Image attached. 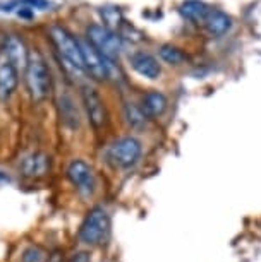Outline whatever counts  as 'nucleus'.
<instances>
[{
    "mask_svg": "<svg viewBox=\"0 0 261 262\" xmlns=\"http://www.w3.org/2000/svg\"><path fill=\"white\" fill-rule=\"evenodd\" d=\"M71 262H90V255L86 252H77V254L72 255Z\"/></svg>",
    "mask_w": 261,
    "mask_h": 262,
    "instance_id": "4be33fe9",
    "label": "nucleus"
},
{
    "mask_svg": "<svg viewBox=\"0 0 261 262\" xmlns=\"http://www.w3.org/2000/svg\"><path fill=\"white\" fill-rule=\"evenodd\" d=\"M50 39L55 45L58 55L67 67H71L74 72H83L85 66H83V53L79 41L72 36L67 29L62 26H52L50 28Z\"/></svg>",
    "mask_w": 261,
    "mask_h": 262,
    "instance_id": "7ed1b4c3",
    "label": "nucleus"
},
{
    "mask_svg": "<svg viewBox=\"0 0 261 262\" xmlns=\"http://www.w3.org/2000/svg\"><path fill=\"white\" fill-rule=\"evenodd\" d=\"M85 71L96 81H105L110 74V60H105L90 41H79Z\"/></svg>",
    "mask_w": 261,
    "mask_h": 262,
    "instance_id": "0eeeda50",
    "label": "nucleus"
},
{
    "mask_svg": "<svg viewBox=\"0 0 261 262\" xmlns=\"http://www.w3.org/2000/svg\"><path fill=\"white\" fill-rule=\"evenodd\" d=\"M131 67L139 74L141 77H146V79H158L160 74H162V67L158 60L150 55L146 52H136L131 55Z\"/></svg>",
    "mask_w": 261,
    "mask_h": 262,
    "instance_id": "9d476101",
    "label": "nucleus"
},
{
    "mask_svg": "<svg viewBox=\"0 0 261 262\" xmlns=\"http://www.w3.org/2000/svg\"><path fill=\"white\" fill-rule=\"evenodd\" d=\"M26 86L33 101L40 103L50 91V71L38 52L29 53L26 66Z\"/></svg>",
    "mask_w": 261,
    "mask_h": 262,
    "instance_id": "f257e3e1",
    "label": "nucleus"
},
{
    "mask_svg": "<svg viewBox=\"0 0 261 262\" xmlns=\"http://www.w3.org/2000/svg\"><path fill=\"white\" fill-rule=\"evenodd\" d=\"M141 110L145 112V115L148 118L160 117L162 113L167 110V98L158 91H148L146 95L143 96Z\"/></svg>",
    "mask_w": 261,
    "mask_h": 262,
    "instance_id": "4468645a",
    "label": "nucleus"
},
{
    "mask_svg": "<svg viewBox=\"0 0 261 262\" xmlns=\"http://www.w3.org/2000/svg\"><path fill=\"white\" fill-rule=\"evenodd\" d=\"M100 14H102V19H103V26H107L108 29L112 28H117V26H122V12L119 7H102L100 9Z\"/></svg>",
    "mask_w": 261,
    "mask_h": 262,
    "instance_id": "6ab92c4d",
    "label": "nucleus"
},
{
    "mask_svg": "<svg viewBox=\"0 0 261 262\" xmlns=\"http://www.w3.org/2000/svg\"><path fill=\"white\" fill-rule=\"evenodd\" d=\"M179 11L182 14V17L189 19V21H193V23H199V21H205L210 9L203 0H184V2L180 4Z\"/></svg>",
    "mask_w": 261,
    "mask_h": 262,
    "instance_id": "2eb2a0df",
    "label": "nucleus"
},
{
    "mask_svg": "<svg viewBox=\"0 0 261 262\" xmlns=\"http://www.w3.org/2000/svg\"><path fill=\"white\" fill-rule=\"evenodd\" d=\"M24 4L31 9H45L48 6L47 0H24Z\"/></svg>",
    "mask_w": 261,
    "mask_h": 262,
    "instance_id": "412c9836",
    "label": "nucleus"
},
{
    "mask_svg": "<svg viewBox=\"0 0 261 262\" xmlns=\"http://www.w3.org/2000/svg\"><path fill=\"white\" fill-rule=\"evenodd\" d=\"M141 142L134 137H121L108 149V158L117 168H131L141 158Z\"/></svg>",
    "mask_w": 261,
    "mask_h": 262,
    "instance_id": "39448f33",
    "label": "nucleus"
},
{
    "mask_svg": "<svg viewBox=\"0 0 261 262\" xmlns=\"http://www.w3.org/2000/svg\"><path fill=\"white\" fill-rule=\"evenodd\" d=\"M160 58L167 62L169 66H180L182 62H186V53L177 47L172 45H164L160 48Z\"/></svg>",
    "mask_w": 261,
    "mask_h": 262,
    "instance_id": "a211bd4d",
    "label": "nucleus"
},
{
    "mask_svg": "<svg viewBox=\"0 0 261 262\" xmlns=\"http://www.w3.org/2000/svg\"><path fill=\"white\" fill-rule=\"evenodd\" d=\"M86 38L105 60H115L122 52V38L114 29L102 24H91L86 29Z\"/></svg>",
    "mask_w": 261,
    "mask_h": 262,
    "instance_id": "20e7f679",
    "label": "nucleus"
},
{
    "mask_svg": "<svg viewBox=\"0 0 261 262\" xmlns=\"http://www.w3.org/2000/svg\"><path fill=\"white\" fill-rule=\"evenodd\" d=\"M205 28L211 36H222L225 34L232 26V19H230L227 14L218 11V9H211L208 11L205 17Z\"/></svg>",
    "mask_w": 261,
    "mask_h": 262,
    "instance_id": "ddd939ff",
    "label": "nucleus"
},
{
    "mask_svg": "<svg viewBox=\"0 0 261 262\" xmlns=\"http://www.w3.org/2000/svg\"><path fill=\"white\" fill-rule=\"evenodd\" d=\"M81 98H83V105H85L88 120L91 122V125L95 128H100L105 125V122H107L105 103H103L96 90H93L90 86H85L81 90Z\"/></svg>",
    "mask_w": 261,
    "mask_h": 262,
    "instance_id": "6e6552de",
    "label": "nucleus"
},
{
    "mask_svg": "<svg viewBox=\"0 0 261 262\" xmlns=\"http://www.w3.org/2000/svg\"><path fill=\"white\" fill-rule=\"evenodd\" d=\"M19 71L12 66L11 60L0 53V101H7L17 88Z\"/></svg>",
    "mask_w": 261,
    "mask_h": 262,
    "instance_id": "1a4fd4ad",
    "label": "nucleus"
},
{
    "mask_svg": "<svg viewBox=\"0 0 261 262\" xmlns=\"http://www.w3.org/2000/svg\"><path fill=\"white\" fill-rule=\"evenodd\" d=\"M124 117H126L127 125L134 127V128H139V127L145 125V122H146V118H148L145 115V112L141 110V106L134 105V103H126Z\"/></svg>",
    "mask_w": 261,
    "mask_h": 262,
    "instance_id": "dca6fc26",
    "label": "nucleus"
},
{
    "mask_svg": "<svg viewBox=\"0 0 261 262\" xmlns=\"http://www.w3.org/2000/svg\"><path fill=\"white\" fill-rule=\"evenodd\" d=\"M21 260L23 262H42L43 260V252L38 249V247H28V249L23 252Z\"/></svg>",
    "mask_w": 261,
    "mask_h": 262,
    "instance_id": "aec40b11",
    "label": "nucleus"
},
{
    "mask_svg": "<svg viewBox=\"0 0 261 262\" xmlns=\"http://www.w3.org/2000/svg\"><path fill=\"white\" fill-rule=\"evenodd\" d=\"M4 55H6L17 71H26L28 57L29 53L26 50V45L17 36H9L4 45Z\"/></svg>",
    "mask_w": 261,
    "mask_h": 262,
    "instance_id": "f8f14e48",
    "label": "nucleus"
},
{
    "mask_svg": "<svg viewBox=\"0 0 261 262\" xmlns=\"http://www.w3.org/2000/svg\"><path fill=\"white\" fill-rule=\"evenodd\" d=\"M67 179L83 195H91L95 189V175L93 168L83 160H72L67 166Z\"/></svg>",
    "mask_w": 261,
    "mask_h": 262,
    "instance_id": "423d86ee",
    "label": "nucleus"
},
{
    "mask_svg": "<svg viewBox=\"0 0 261 262\" xmlns=\"http://www.w3.org/2000/svg\"><path fill=\"white\" fill-rule=\"evenodd\" d=\"M19 17H26V19H31L33 17V9L31 7H23L21 11L17 12Z\"/></svg>",
    "mask_w": 261,
    "mask_h": 262,
    "instance_id": "5701e85b",
    "label": "nucleus"
},
{
    "mask_svg": "<svg viewBox=\"0 0 261 262\" xmlns=\"http://www.w3.org/2000/svg\"><path fill=\"white\" fill-rule=\"evenodd\" d=\"M108 231H110V216L102 206H96L90 209V212L83 220L77 236H79L81 244L95 247L103 244Z\"/></svg>",
    "mask_w": 261,
    "mask_h": 262,
    "instance_id": "f03ea898",
    "label": "nucleus"
},
{
    "mask_svg": "<svg viewBox=\"0 0 261 262\" xmlns=\"http://www.w3.org/2000/svg\"><path fill=\"white\" fill-rule=\"evenodd\" d=\"M50 170V158L45 152H33L26 156L21 163V171L29 179H40Z\"/></svg>",
    "mask_w": 261,
    "mask_h": 262,
    "instance_id": "9b49d317",
    "label": "nucleus"
},
{
    "mask_svg": "<svg viewBox=\"0 0 261 262\" xmlns=\"http://www.w3.org/2000/svg\"><path fill=\"white\" fill-rule=\"evenodd\" d=\"M58 105H61L62 118H64V122H66L67 125H71L72 128H76L77 125H79V118H77V110H76V106L72 105L71 98L62 96V98H61V101H58Z\"/></svg>",
    "mask_w": 261,
    "mask_h": 262,
    "instance_id": "f3484780",
    "label": "nucleus"
}]
</instances>
